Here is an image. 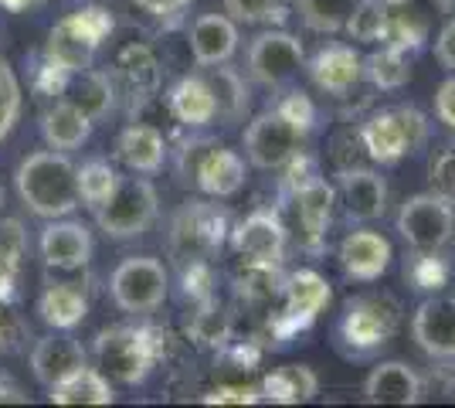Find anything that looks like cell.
<instances>
[{
	"label": "cell",
	"instance_id": "7c38bea8",
	"mask_svg": "<svg viewBox=\"0 0 455 408\" xmlns=\"http://www.w3.org/2000/svg\"><path fill=\"white\" fill-rule=\"evenodd\" d=\"M330 300H333V290L320 272H292L283 283V310L272 320V337H292V333L306 331L330 307Z\"/></svg>",
	"mask_w": 455,
	"mask_h": 408
},
{
	"label": "cell",
	"instance_id": "277c9868",
	"mask_svg": "<svg viewBox=\"0 0 455 408\" xmlns=\"http://www.w3.org/2000/svg\"><path fill=\"white\" fill-rule=\"evenodd\" d=\"M113 35V14L106 7H78L48 31L44 59L68 76L92 68L102 41Z\"/></svg>",
	"mask_w": 455,
	"mask_h": 408
},
{
	"label": "cell",
	"instance_id": "d6a6232c",
	"mask_svg": "<svg viewBox=\"0 0 455 408\" xmlns=\"http://www.w3.org/2000/svg\"><path fill=\"white\" fill-rule=\"evenodd\" d=\"M28 252V232L18 218L0 221V303L14 300V283H18L20 262Z\"/></svg>",
	"mask_w": 455,
	"mask_h": 408
},
{
	"label": "cell",
	"instance_id": "7402d4cb",
	"mask_svg": "<svg viewBox=\"0 0 455 408\" xmlns=\"http://www.w3.org/2000/svg\"><path fill=\"white\" fill-rule=\"evenodd\" d=\"M292 204H296V221H299L303 245L309 252H316L323 245V238H326V228H330L337 191L323 177H313V180H306L303 188L292 195Z\"/></svg>",
	"mask_w": 455,
	"mask_h": 408
},
{
	"label": "cell",
	"instance_id": "ffe728a7",
	"mask_svg": "<svg viewBox=\"0 0 455 408\" xmlns=\"http://www.w3.org/2000/svg\"><path fill=\"white\" fill-rule=\"evenodd\" d=\"M78 368H85V348L68 331L48 333L31 348V371H35V378L44 388L65 381Z\"/></svg>",
	"mask_w": 455,
	"mask_h": 408
},
{
	"label": "cell",
	"instance_id": "c3c4849f",
	"mask_svg": "<svg viewBox=\"0 0 455 408\" xmlns=\"http://www.w3.org/2000/svg\"><path fill=\"white\" fill-rule=\"evenodd\" d=\"M44 0H0V7L4 11H11V14H24V11H35V7H41Z\"/></svg>",
	"mask_w": 455,
	"mask_h": 408
},
{
	"label": "cell",
	"instance_id": "603a6c76",
	"mask_svg": "<svg viewBox=\"0 0 455 408\" xmlns=\"http://www.w3.org/2000/svg\"><path fill=\"white\" fill-rule=\"evenodd\" d=\"M190 52L201 68L228 65L238 52V28L225 14H201L190 28Z\"/></svg>",
	"mask_w": 455,
	"mask_h": 408
},
{
	"label": "cell",
	"instance_id": "816d5d0a",
	"mask_svg": "<svg viewBox=\"0 0 455 408\" xmlns=\"http://www.w3.org/2000/svg\"><path fill=\"white\" fill-rule=\"evenodd\" d=\"M0 204H4V191H0Z\"/></svg>",
	"mask_w": 455,
	"mask_h": 408
},
{
	"label": "cell",
	"instance_id": "e0dca14e",
	"mask_svg": "<svg viewBox=\"0 0 455 408\" xmlns=\"http://www.w3.org/2000/svg\"><path fill=\"white\" fill-rule=\"evenodd\" d=\"M41 259H44V266L61 272L89 266V259H92V232L82 221H58V218H52V225L41 232Z\"/></svg>",
	"mask_w": 455,
	"mask_h": 408
},
{
	"label": "cell",
	"instance_id": "4316f807",
	"mask_svg": "<svg viewBox=\"0 0 455 408\" xmlns=\"http://www.w3.org/2000/svg\"><path fill=\"white\" fill-rule=\"evenodd\" d=\"M119 160L133 174H156L167 160V140L150 123H133L119 136Z\"/></svg>",
	"mask_w": 455,
	"mask_h": 408
},
{
	"label": "cell",
	"instance_id": "83f0119b",
	"mask_svg": "<svg viewBox=\"0 0 455 408\" xmlns=\"http://www.w3.org/2000/svg\"><path fill=\"white\" fill-rule=\"evenodd\" d=\"M92 119L85 116L82 109H76L68 99H58L52 109H44L41 116V136L52 150H78L89 136H92Z\"/></svg>",
	"mask_w": 455,
	"mask_h": 408
},
{
	"label": "cell",
	"instance_id": "9a60e30c",
	"mask_svg": "<svg viewBox=\"0 0 455 408\" xmlns=\"http://www.w3.org/2000/svg\"><path fill=\"white\" fill-rule=\"evenodd\" d=\"M411 337L428 357L455 361V300L432 296L411 316Z\"/></svg>",
	"mask_w": 455,
	"mask_h": 408
},
{
	"label": "cell",
	"instance_id": "f6af8a7d",
	"mask_svg": "<svg viewBox=\"0 0 455 408\" xmlns=\"http://www.w3.org/2000/svg\"><path fill=\"white\" fill-rule=\"evenodd\" d=\"M140 11H147V14H153V18L160 20H177L184 11H188L194 0H133Z\"/></svg>",
	"mask_w": 455,
	"mask_h": 408
},
{
	"label": "cell",
	"instance_id": "8fae6325",
	"mask_svg": "<svg viewBox=\"0 0 455 408\" xmlns=\"http://www.w3.org/2000/svg\"><path fill=\"white\" fill-rule=\"evenodd\" d=\"M398 232L415 252H442L455 232L452 201L435 191L408 197L398 212Z\"/></svg>",
	"mask_w": 455,
	"mask_h": 408
},
{
	"label": "cell",
	"instance_id": "ab89813d",
	"mask_svg": "<svg viewBox=\"0 0 455 408\" xmlns=\"http://www.w3.org/2000/svg\"><path fill=\"white\" fill-rule=\"evenodd\" d=\"M404 276H408V283L415 290H438V286L449 283V266H445L442 252H415Z\"/></svg>",
	"mask_w": 455,
	"mask_h": 408
},
{
	"label": "cell",
	"instance_id": "52a82bcc",
	"mask_svg": "<svg viewBox=\"0 0 455 408\" xmlns=\"http://www.w3.org/2000/svg\"><path fill=\"white\" fill-rule=\"evenodd\" d=\"M401 324V307L395 296L387 292H367L354 296L343 310L340 320V340L354 354H371L384 348Z\"/></svg>",
	"mask_w": 455,
	"mask_h": 408
},
{
	"label": "cell",
	"instance_id": "f35d334b",
	"mask_svg": "<svg viewBox=\"0 0 455 408\" xmlns=\"http://www.w3.org/2000/svg\"><path fill=\"white\" fill-rule=\"evenodd\" d=\"M20 82L11 68V61L0 55V143L11 136L20 116Z\"/></svg>",
	"mask_w": 455,
	"mask_h": 408
},
{
	"label": "cell",
	"instance_id": "ac0fdd59",
	"mask_svg": "<svg viewBox=\"0 0 455 408\" xmlns=\"http://www.w3.org/2000/svg\"><path fill=\"white\" fill-rule=\"evenodd\" d=\"M343 272L350 279H361V283H374L380 279L387 266H391V242L384 235L371 232V228H357V232L343 235L340 249H337Z\"/></svg>",
	"mask_w": 455,
	"mask_h": 408
},
{
	"label": "cell",
	"instance_id": "b9f144b4",
	"mask_svg": "<svg viewBox=\"0 0 455 408\" xmlns=\"http://www.w3.org/2000/svg\"><path fill=\"white\" fill-rule=\"evenodd\" d=\"M204 405H255L262 402L259 385H218L208 395H201Z\"/></svg>",
	"mask_w": 455,
	"mask_h": 408
},
{
	"label": "cell",
	"instance_id": "e575fe53",
	"mask_svg": "<svg viewBox=\"0 0 455 408\" xmlns=\"http://www.w3.org/2000/svg\"><path fill=\"white\" fill-rule=\"evenodd\" d=\"M387 20H391V7L384 0H357L347 24H343V31L354 41H361V44H374V41L384 44Z\"/></svg>",
	"mask_w": 455,
	"mask_h": 408
},
{
	"label": "cell",
	"instance_id": "7a4b0ae2",
	"mask_svg": "<svg viewBox=\"0 0 455 408\" xmlns=\"http://www.w3.org/2000/svg\"><path fill=\"white\" fill-rule=\"evenodd\" d=\"M177 177L201 195L231 197L245 184V156L228 150L214 136H190L177 154Z\"/></svg>",
	"mask_w": 455,
	"mask_h": 408
},
{
	"label": "cell",
	"instance_id": "d6986e66",
	"mask_svg": "<svg viewBox=\"0 0 455 408\" xmlns=\"http://www.w3.org/2000/svg\"><path fill=\"white\" fill-rule=\"evenodd\" d=\"M421 395H425V381L404 361H384L363 381V398L371 405H418Z\"/></svg>",
	"mask_w": 455,
	"mask_h": 408
},
{
	"label": "cell",
	"instance_id": "5bb4252c",
	"mask_svg": "<svg viewBox=\"0 0 455 408\" xmlns=\"http://www.w3.org/2000/svg\"><path fill=\"white\" fill-rule=\"evenodd\" d=\"M231 245L245 262H266V266H283L289 232H285L279 212H251L245 221L235 225Z\"/></svg>",
	"mask_w": 455,
	"mask_h": 408
},
{
	"label": "cell",
	"instance_id": "ee69618b",
	"mask_svg": "<svg viewBox=\"0 0 455 408\" xmlns=\"http://www.w3.org/2000/svg\"><path fill=\"white\" fill-rule=\"evenodd\" d=\"M279 109H283L285 116L292 119L296 126H303L306 133H309V130H313V123H316V106L309 102L306 92H289V96L279 102Z\"/></svg>",
	"mask_w": 455,
	"mask_h": 408
},
{
	"label": "cell",
	"instance_id": "2e32d148",
	"mask_svg": "<svg viewBox=\"0 0 455 408\" xmlns=\"http://www.w3.org/2000/svg\"><path fill=\"white\" fill-rule=\"evenodd\" d=\"M113 82H116V92H123V96L136 102V106H143V102H150L156 96V89H160V59L153 55L150 44H126L113 61Z\"/></svg>",
	"mask_w": 455,
	"mask_h": 408
},
{
	"label": "cell",
	"instance_id": "1f68e13d",
	"mask_svg": "<svg viewBox=\"0 0 455 408\" xmlns=\"http://www.w3.org/2000/svg\"><path fill=\"white\" fill-rule=\"evenodd\" d=\"M211 92H214V102H218V119L225 123H238L248 109V85L245 78L238 76L235 68H225V65H214L204 72Z\"/></svg>",
	"mask_w": 455,
	"mask_h": 408
},
{
	"label": "cell",
	"instance_id": "4dcf8cb0",
	"mask_svg": "<svg viewBox=\"0 0 455 408\" xmlns=\"http://www.w3.org/2000/svg\"><path fill=\"white\" fill-rule=\"evenodd\" d=\"M52 402L55 405H113L116 391L109 385V378L102 374L99 368H78L76 374H68L65 381L52 385Z\"/></svg>",
	"mask_w": 455,
	"mask_h": 408
},
{
	"label": "cell",
	"instance_id": "836d02e7",
	"mask_svg": "<svg viewBox=\"0 0 455 408\" xmlns=\"http://www.w3.org/2000/svg\"><path fill=\"white\" fill-rule=\"evenodd\" d=\"M363 76L371 78L374 89L391 92L411 78V59H408V52H401L395 44H384L371 59H363Z\"/></svg>",
	"mask_w": 455,
	"mask_h": 408
},
{
	"label": "cell",
	"instance_id": "f546056e",
	"mask_svg": "<svg viewBox=\"0 0 455 408\" xmlns=\"http://www.w3.org/2000/svg\"><path fill=\"white\" fill-rule=\"evenodd\" d=\"M65 99L82 109L92 123H102L109 116V109L116 106V82L109 72H99V68H85V72H76L68 89H65Z\"/></svg>",
	"mask_w": 455,
	"mask_h": 408
},
{
	"label": "cell",
	"instance_id": "d590c367",
	"mask_svg": "<svg viewBox=\"0 0 455 408\" xmlns=\"http://www.w3.org/2000/svg\"><path fill=\"white\" fill-rule=\"evenodd\" d=\"M116 184H119V174H116V167L109 160H89V164L78 167V197H82V204H89L92 212L102 201H109V195L116 191Z\"/></svg>",
	"mask_w": 455,
	"mask_h": 408
},
{
	"label": "cell",
	"instance_id": "f1b7e54d",
	"mask_svg": "<svg viewBox=\"0 0 455 408\" xmlns=\"http://www.w3.org/2000/svg\"><path fill=\"white\" fill-rule=\"evenodd\" d=\"M262 402H275V405H299L316 398L320 391V378L316 371L306 368V364H283V368H272L262 378Z\"/></svg>",
	"mask_w": 455,
	"mask_h": 408
},
{
	"label": "cell",
	"instance_id": "4fadbf2b",
	"mask_svg": "<svg viewBox=\"0 0 455 408\" xmlns=\"http://www.w3.org/2000/svg\"><path fill=\"white\" fill-rule=\"evenodd\" d=\"M306 61L303 41L289 31H262L248 48V72L266 89H285Z\"/></svg>",
	"mask_w": 455,
	"mask_h": 408
},
{
	"label": "cell",
	"instance_id": "60d3db41",
	"mask_svg": "<svg viewBox=\"0 0 455 408\" xmlns=\"http://www.w3.org/2000/svg\"><path fill=\"white\" fill-rule=\"evenodd\" d=\"M285 0H225L228 14L245 24H266V20L285 18Z\"/></svg>",
	"mask_w": 455,
	"mask_h": 408
},
{
	"label": "cell",
	"instance_id": "f5cc1de1",
	"mask_svg": "<svg viewBox=\"0 0 455 408\" xmlns=\"http://www.w3.org/2000/svg\"><path fill=\"white\" fill-rule=\"evenodd\" d=\"M452 300H455V290H452Z\"/></svg>",
	"mask_w": 455,
	"mask_h": 408
},
{
	"label": "cell",
	"instance_id": "ba28073f",
	"mask_svg": "<svg viewBox=\"0 0 455 408\" xmlns=\"http://www.w3.org/2000/svg\"><path fill=\"white\" fill-rule=\"evenodd\" d=\"M306 136L309 133H306L303 126H296L275 106V109H266V113H259L248 123L242 147H245V156L251 160V167H259V171H283L292 156L303 154Z\"/></svg>",
	"mask_w": 455,
	"mask_h": 408
},
{
	"label": "cell",
	"instance_id": "8992f818",
	"mask_svg": "<svg viewBox=\"0 0 455 408\" xmlns=\"http://www.w3.org/2000/svg\"><path fill=\"white\" fill-rule=\"evenodd\" d=\"M160 212V197L147 177H119L109 201L95 208V225L109 238H140Z\"/></svg>",
	"mask_w": 455,
	"mask_h": 408
},
{
	"label": "cell",
	"instance_id": "7dc6e473",
	"mask_svg": "<svg viewBox=\"0 0 455 408\" xmlns=\"http://www.w3.org/2000/svg\"><path fill=\"white\" fill-rule=\"evenodd\" d=\"M435 59L449 68V72H455V18L438 31V41H435Z\"/></svg>",
	"mask_w": 455,
	"mask_h": 408
},
{
	"label": "cell",
	"instance_id": "6da1fadb",
	"mask_svg": "<svg viewBox=\"0 0 455 408\" xmlns=\"http://www.w3.org/2000/svg\"><path fill=\"white\" fill-rule=\"evenodd\" d=\"M14 188L28 212L38 218H65L82 204L78 167L61 150H38L24 156L14 171Z\"/></svg>",
	"mask_w": 455,
	"mask_h": 408
},
{
	"label": "cell",
	"instance_id": "f907efd6",
	"mask_svg": "<svg viewBox=\"0 0 455 408\" xmlns=\"http://www.w3.org/2000/svg\"><path fill=\"white\" fill-rule=\"evenodd\" d=\"M0 348H4V324H0Z\"/></svg>",
	"mask_w": 455,
	"mask_h": 408
},
{
	"label": "cell",
	"instance_id": "d4e9b609",
	"mask_svg": "<svg viewBox=\"0 0 455 408\" xmlns=\"http://www.w3.org/2000/svg\"><path fill=\"white\" fill-rule=\"evenodd\" d=\"M167 106H171L173 119L180 126H190V130H204L218 119V102H214V92H211L204 72L173 82V89L167 92Z\"/></svg>",
	"mask_w": 455,
	"mask_h": 408
},
{
	"label": "cell",
	"instance_id": "bcb514c9",
	"mask_svg": "<svg viewBox=\"0 0 455 408\" xmlns=\"http://www.w3.org/2000/svg\"><path fill=\"white\" fill-rule=\"evenodd\" d=\"M435 116L438 123H445L449 130L455 133V76L445 78L442 85H438L435 92Z\"/></svg>",
	"mask_w": 455,
	"mask_h": 408
},
{
	"label": "cell",
	"instance_id": "5b68a950",
	"mask_svg": "<svg viewBox=\"0 0 455 408\" xmlns=\"http://www.w3.org/2000/svg\"><path fill=\"white\" fill-rule=\"evenodd\" d=\"M425 140H428V119L421 116L415 106L378 109L361 126L363 150L374 164H384V167L415 154L418 147H425Z\"/></svg>",
	"mask_w": 455,
	"mask_h": 408
},
{
	"label": "cell",
	"instance_id": "3957f363",
	"mask_svg": "<svg viewBox=\"0 0 455 408\" xmlns=\"http://www.w3.org/2000/svg\"><path fill=\"white\" fill-rule=\"evenodd\" d=\"M167 333L153 327H109L95 337V361L119 385H143L164 354Z\"/></svg>",
	"mask_w": 455,
	"mask_h": 408
},
{
	"label": "cell",
	"instance_id": "db71d44e",
	"mask_svg": "<svg viewBox=\"0 0 455 408\" xmlns=\"http://www.w3.org/2000/svg\"><path fill=\"white\" fill-rule=\"evenodd\" d=\"M452 238H455V232H452Z\"/></svg>",
	"mask_w": 455,
	"mask_h": 408
},
{
	"label": "cell",
	"instance_id": "8d00e7d4",
	"mask_svg": "<svg viewBox=\"0 0 455 408\" xmlns=\"http://www.w3.org/2000/svg\"><path fill=\"white\" fill-rule=\"evenodd\" d=\"M357 0H299V18L306 20L309 31L320 35H337L350 18Z\"/></svg>",
	"mask_w": 455,
	"mask_h": 408
},
{
	"label": "cell",
	"instance_id": "7bdbcfd3",
	"mask_svg": "<svg viewBox=\"0 0 455 408\" xmlns=\"http://www.w3.org/2000/svg\"><path fill=\"white\" fill-rule=\"evenodd\" d=\"M432 188H435V195L455 204V147L442 150L432 160Z\"/></svg>",
	"mask_w": 455,
	"mask_h": 408
},
{
	"label": "cell",
	"instance_id": "44dd1931",
	"mask_svg": "<svg viewBox=\"0 0 455 408\" xmlns=\"http://www.w3.org/2000/svg\"><path fill=\"white\" fill-rule=\"evenodd\" d=\"M309 78L326 96H347L363 78V59L350 44H326L309 61Z\"/></svg>",
	"mask_w": 455,
	"mask_h": 408
},
{
	"label": "cell",
	"instance_id": "cb8c5ba5",
	"mask_svg": "<svg viewBox=\"0 0 455 408\" xmlns=\"http://www.w3.org/2000/svg\"><path fill=\"white\" fill-rule=\"evenodd\" d=\"M340 197L354 221H374L387 208V184L367 167H347L340 171Z\"/></svg>",
	"mask_w": 455,
	"mask_h": 408
},
{
	"label": "cell",
	"instance_id": "30bf717a",
	"mask_svg": "<svg viewBox=\"0 0 455 408\" xmlns=\"http://www.w3.org/2000/svg\"><path fill=\"white\" fill-rule=\"evenodd\" d=\"M171 290L167 269L150 255L123 259L109 276V296L123 313H153Z\"/></svg>",
	"mask_w": 455,
	"mask_h": 408
},
{
	"label": "cell",
	"instance_id": "484cf974",
	"mask_svg": "<svg viewBox=\"0 0 455 408\" xmlns=\"http://www.w3.org/2000/svg\"><path fill=\"white\" fill-rule=\"evenodd\" d=\"M89 313V292L82 283H48L38 300V316L52 331H76Z\"/></svg>",
	"mask_w": 455,
	"mask_h": 408
},
{
	"label": "cell",
	"instance_id": "74e56055",
	"mask_svg": "<svg viewBox=\"0 0 455 408\" xmlns=\"http://www.w3.org/2000/svg\"><path fill=\"white\" fill-rule=\"evenodd\" d=\"M190 337L204 348H221L231 337V316L214 300H204V303H197V313L190 316Z\"/></svg>",
	"mask_w": 455,
	"mask_h": 408
},
{
	"label": "cell",
	"instance_id": "681fc988",
	"mask_svg": "<svg viewBox=\"0 0 455 408\" xmlns=\"http://www.w3.org/2000/svg\"><path fill=\"white\" fill-rule=\"evenodd\" d=\"M0 402H20V391L0 378Z\"/></svg>",
	"mask_w": 455,
	"mask_h": 408
},
{
	"label": "cell",
	"instance_id": "9c48e42d",
	"mask_svg": "<svg viewBox=\"0 0 455 408\" xmlns=\"http://www.w3.org/2000/svg\"><path fill=\"white\" fill-rule=\"evenodd\" d=\"M228 238V212L211 201H188L171 225V252L180 262H197L221 252Z\"/></svg>",
	"mask_w": 455,
	"mask_h": 408
}]
</instances>
